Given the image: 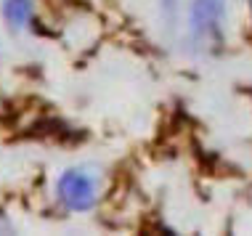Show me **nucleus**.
Segmentation results:
<instances>
[{"label":"nucleus","instance_id":"nucleus-1","mask_svg":"<svg viewBox=\"0 0 252 236\" xmlns=\"http://www.w3.org/2000/svg\"><path fill=\"white\" fill-rule=\"evenodd\" d=\"M226 0H162V22L175 48L204 53L213 48Z\"/></svg>","mask_w":252,"mask_h":236},{"label":"nucleus","instance_id":"nucleus-2","mask_svg":"<svg viewBox=\"0 0 252 236\" xmlns=\"http://www.w3.org/2000/svg\"><path fill=\"white\" fill-rule=\"evenodd\" d=\"M59 197L69 210H77V212L91 210L98 197L96 178L85 170H66L59 180Z\"/></svg>","mask_w":252,"mask_h":236},{"label":"nucleus","instance_id":"nucleus-3","mask_svg":"<svg viewBox=\"0 0 252 236\" xmlns=\"http://www.w3.org/2000/svg\"><path fill=\"white\" fill-rule=\"evenodd\" d=\"M32 13L30 0H3V19L11 30H22Z\"/></svg>","mask_w":252,"mask_h":236},{"label":"nucleus","instance_id":"nucleus-4","mask_svg":"<svg viewBox=\"0 0 252 236\" xmlns=\"http://www.w3.org/2000/svg\"><path fill=\"white\" fill-rule=\"evenodd\" d=\"M11 231H13V228H11V223L3 218V215H0V234H11Z\"/></svg>","mask_w":252,"mask_h":236}]
</instances>
